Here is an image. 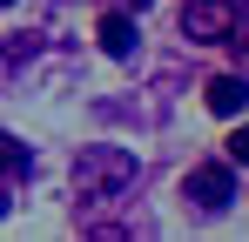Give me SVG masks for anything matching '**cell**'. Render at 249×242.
I'll list each match as a JSON object with an SVG mask.
<instances>
[{
	"label": "cell",
	"instance_id": "8",
	"mask_svg": "<svg viewBox=\"0 0 249 242\" xmlns=\"http://www.w3.org/2000/svg\"><path fill=\"white\" fill-rule=\"evenodd\" d=\"M222 40L236 47V68H243V74H249V27H229V34H222Z\"/></svg>",
	"mask_w": 249,
	"mask_h": 242
},
{
	"label": "cell",
	"instance_id": "6",
	"mask_svg": "<svg viewBox=\"0 0 249 242\" xmlns=\"http://www.w3.org/2000/svg\"><path fill=\"white\" fill-rule=\"evenodd\" d=\"M0 175H27V148L14 135H0Z\"/></svg>",
	"mask_w": 249,
	"mask_h": 242
},
{
	"label": "cell",
	"instance_id": "2",
	"mask_svg": "<svg viewBox=\"0 0 249 242\" xmlns=\"http://www.w3.org/2000/svg\"><path fill=\"white\" fill-rule=\"evenodd\" d=\"M182 202H196L202 215H222V208L236 202V168H229V161H202V168H189V175H182Z\"/></svg>",
	"mask_w": 249,
	"mask_h": 242
},
{
	"label": "cell",
	"instance_id": "3",
	"mask_svg": "<svg viewBox=\"0 0 249 242\" xmlns=\"http://www.w3.org/2000/svg\"><path fill=\"white\" fill-rule=\"evenodd\" d=\"M229 27H236L229 0H182V34L196 40V47H209V40H222Z\"/></svg>",
	"mask_w": 249,
	"mask_h": 242
},
{
	"label": "cell",
	"instance_id": "5",
	"mask_svg": "<svg viewBox=\"0 0 249 242\" xmlns=\"http://www.w3.org/2000/svg\"><path fill=\"white\" fill-rule=\"evenodd\" d=\"M94 34H101V47H108L115 61L135 54V20H128V14H101V27H94Z\"/></svg>",
	"mask_w": 249,
	"mask_h": 242
},
{
	"label": "cell",
	"instance_id": "7",
	"mask_svg": "<svg viewBox=\"0 0 249 242\" xmlns=\"http://www.w3.org/2000/svg\"><path fill=\"white\" fill-rule=\"evenodd\" d=\"M222 161H229V168H249V121L229 135V141H222Z\"/></svg>",
	"mask_w": 249,
	"mask_h": 242
},
{
	"label": "cell",
	"instance_id": "9",
	"mask_svg": "<svg viewBox=\"0 0 249 242\" xmlns=\"http://www.w3.org/2000/svg\"><path fill=\"white\" fill-rule=\"evenodd\" d=\"M0 7H14V0H0Z\"/></svg>",
	"mask_w": 249,
	"mask_h": 242
},
{
	"label": "cell",
	"instance_id": "1",
	"mask_svg": "<svg viewBox=\"0 0 249 242\" xmlns=\"http://www.w3.org/2000/svg\"><path fill=\"white\" fill-rule=\"evenodd\" d=\"M128 182H135V155H128V148H81V155H74V202H81V208L115 202Z\"/></svg>",
	"mask_w": 249,
	"mask_h": 242
},
{
	"label": "cell",
	"instance_id": "4",
	"mask_svg": "<svg viewBox=\"0 0 249 242\" xmlns=\"http://www.w3.org/2000/svg\"><path fill=\"white\" fill-rule=\"evenodd\" d=\"M202 101L215 108V115H243V108H249V74H215L202 87Z\"/></svg>",
	"mask_w": 249,
	"mask_h": 242
},
{
	"label": "cell",
	"instance_id": "10",
	"mask_svg": "<svg viewBox=\"0 0 249 242\" xmlns=\"http://www.w3.org/2000/svg\"><path fill=\"white\" fill-rule=\"evenodd\" d=\"M135 7H148V0H135Z\"/></svg>",
	"mask_w": 249,
	"mask_h": 242
}]
</instances>
